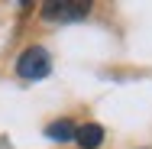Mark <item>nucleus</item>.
I'll return each mask as SVG.
<instances>
[{
	"mask_svg": "<svg viewBox=\"0 0 152 149\" xmlns=\"http://www.w3.org/2000/svg\"><path fill=\"white\" fill-rule=\"evenodd\" d=\"M45 136L55 139V143H71V139L78 136V126H75L71 117H58V120H52V123L45 126Z\"/></svg>",
	"mask_w": 152,
	"mask_h": 149,
	"instance_id": "7ed1b4c3",
	"label": "nucleus"
},
{
	"mask_svg": "<svg viewBox=\"0 0 152 149\" xmlns=\"http://www.w3.org/2000/svg\"><path fill=\"white\" fill-rule=\"evenodd\" d=\"M104 126L100 123H81L78 126V136H75V143L81 149H97V146H104Z\"/></svg>",
	"mask_w": 152,
	"mask_h": 149,
	"instance_id": "20e7f679",
	"label": "nucleus"
},
{
	"mask_svg": "<svg viewBox=\"0 0 152 149\" xmlns=\"http://www.w3.org/2000/svg\"><path fill=\"white\" fill-rule=\"evenodd\" d=\"M49 71H52V55H49L42 46H29V49L20 52V59H16V75H20V78L42 81Z\"/></svg>",
	"mask_w": 152,
	"mask_h": 149,
	"instance_id": "f257e3e1",
	"label": "nucleus"
},
{
	"mask_svg": "<svg viewBox=\"0 0 152 149\" xmlns=\"http://www.w3.org/2000/svg\"><path fill=\"white\" fill-rule=\"evenodd\" d=\"M91 10V3L84 0H52L42 7V16L45 20H84Z\"/></svg>",
	"mask_w": 152,
	"mask_h": 149,
	"instance_id": "f03ea898",
	"label": "nucleus"
}]
</instances>
